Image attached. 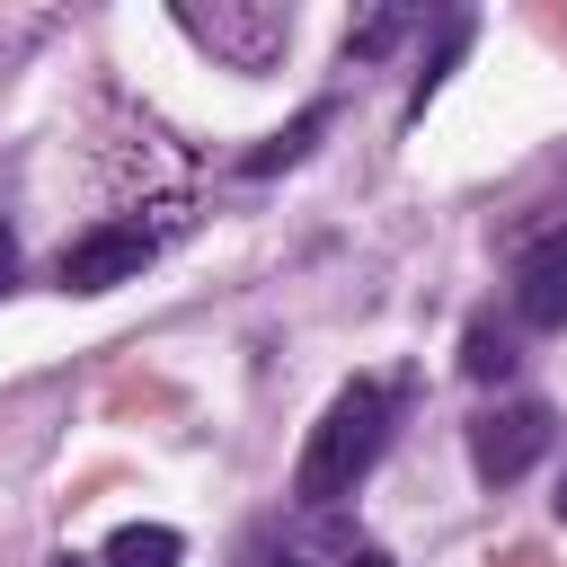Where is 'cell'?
<instances>
[{
    "label": "cell",
    "mask_w": 567,
    "mask_h": 567,
    "mask_svg": "<svg viewBox=\"0 0 567 567\" xmlns=\"http://www.w3.org/2000/svg\"><path fill=\"white\" fill-rule=\"evenodd\" d=\"M328 115H337V106H301V115H292L284 133H266V142H257V151L239 159V177H275V168H292V159H301V151H310L319 133H328Z\"/></svg>",
    "instance_id": "obj_6"
},
{
    "label": "cell",
    "mask_w": 567,
    "mask_h": 567,
    "mask_svg": "<svg viewBox=\"0 0 567 567\" xmlns=\"http://www.w3.org/2000/svg\"><path fill=\"white\" fill-rule=\"evenodd\" d=\"M151 257H159V239H151L142 221H97V230H80V239L53 257V284H62V292H115V284H133Z\"/></svg>",
    "instance_id": "obj_2"
},
{
    "label": "cell",
    "mask_w": 567,
    "mask_h": 567,
    "mask_svg": "<svg viewBox=\"0 0 567 567\" xmlns=\"http://www.w3.org/2000/svg\"><path fill=\"white\" fill-rule=\"evenodd\" d=\"M558 523H567V487H558Z\"/></svg>",
    "instance_id": "obj_13"
},
{
    "label": "cell",
    "mask_w": 567,
    "mask_h": 567,
    "mask_svg": "<svg viewBox=\"0 0 567 567\" xmlns=\"http://www.w3.org/2000/svg\"><path fill=\"white\" fill-rule=\"evenodd\" d=\"M53 567H80V558H53Z\"/></svg>",
    "instance_id": "obj_14"
},
{
    "label": "cell",
    "mask_w": 567,
    "mask_h": 567,
    "mask_svg": "<svg viewBox=\"0 0 567 567\" xmlns=\"http://www.w3.org/2000/svg\"><path fill=\"white\" fill-rule=\"evenodd\" d=\"M523 354H514V328H496V319H470L461 328V372L470 381H505Z\"/></svg>",
    "instance_id": "obj_8"
},
{
    "label": "cell",
    "mask_w": 567,
    "mask_h": 567,
    "mask_svg": "<svg viewBox=\"0 0 567 567\" xmlns=\"http://www.w3.org/2000/svg\"><path fill=\"white\" fill-rule=\"evenodd\" d=\"M514 328H532V337L567 328V230H549L514 257Z\"/></svg>",
    "instance_id": "obj_4"
},
{
    "label": "cell",
    "mask_w": 567,
    "mask_h": 567,
    "mask_svg": "<svg viewBox=\"0 0 567 567\" xmlns=\"http://www.w3.org/2000/svg\"><path fill=\"white\" fill-rule=\"evenodd\" d=\"M177 27H186V35H204V44H221L230 62H266V53L292 35V18H284V9H213V18H204V9H177Z\"/></svg>",
    "instance_id": "obj_5"
},
{
    "label": "cell",
    "mask_w": 567,
    "mask_h": 567,
    "mask_svg": "<svg viewBox=\"0 0 567 567\" xmlns=\"http://www.w3.org/2000/svg\"><path fill=\"white\" fill-rule=\"evenodd\" d=\"M354 567H390V558H381V549H354Z\"/></svg>",
    "instance_id": "obj_12"
},
{
    "label": "cell",
    "mask_w": 567,
    "mask_h": 567,
    "mask_svg": "<svg viewBox=\"0 0 567 567\" xmlns=\"http://www.w3.org/2000/svg\"><path fill=\"white\" fill-rule=\"evenodd\" d=\"M381 443H390V390H381V381H346V390L319 408L310 443H301L292 496H301V505H337V496H354V487L372 478Z\"/></svg>",
    "instance_id": "obj_1"
},
{
    "label": "cell",
    "mask_w": 567,
    "mask_h": 567,
    "mask_svg": "<svg viewBox=\"0 0 567 567\" xmlns=\"http://www.w3.org/2000/svg\"><path fill=\"white\" fill-rule=\"evenodd\" d=\"M177 558H186V540H177L168 523H124L97 567H177Z\"/></svg>",
    "instance_id": "obj_7"
},
{
    "label": "cell",
    "mask_w": 567,
    "mask_h": 567,
    "mask_svg": "<svg viewBox=\"0 0 567 567\" xmlns=\"http://www.w3.org/2000/svg\"><path fill=\"white\" fill-rule=\"evenodd\" d=\"M549 434H558V416L540 408V399H514V408H487L478 425H470V470L487 478V487H514L540 452H549Z\"/></svg>",
    "instance_id": "obj_3"
},
{
    "label": "cell",
    "mask_w": 567,
    "mask_h": 567,
    "mask_svg": "<svg viewBox=\"0 0 567 567\" xmlns=\"http://www.w3.org/2000/svg\"><path fill=\"white\" fill-rule=\"evenodd\" d=\"M408 27H416L408 9H372L363 27H346V62H372V53H390V44L408 35Z\"/></svg>",
    "instance_id": "obj_10"
},
{
    "label": "cell",
    "mask_w": 567,
    "mask_h": 567,
    "mask_svg": "<svg viewBox=\"0 0 567 567\" xmlns=\"http://www.w3.org/2000/svg\"><path fill=\"white\" fill-rule=\"evenodd\" d=\"M18 284V239H9V221H0V292Z\"/></svg>",
    "instance_id": "obj_11"
},
{
    "label": "cell",
    "mask_w": 567,
    "mask_h": 567,
    "mask_svg": "<svg viewBox=\"0 0 567 567\" xmlns=\"http://www.w3.org/2000/svg\"><path fill=\"white\" fill-rule=\"evenodd\" d=\"M284 567H301V558H284Z\"/></svg>",
    "instance_id": "obj_15"
},
{
    "label": "cell",
    "mask_w": 567,
    "mask_h": 567,
    "mask_svg": "<svg viewBox=\"0 0 567 567\" xmlns=\"http://www.w3.org/2000/svg\"><path fill=\"white\" fill-rule=\"evenodd\" d=\"M461 53H470V18H443V44H434V62L416 71V89H408V115H425V97L443 89V71H452Z\"/></svg>",
    "instance_id": "obj_9"
}]
</instances>
